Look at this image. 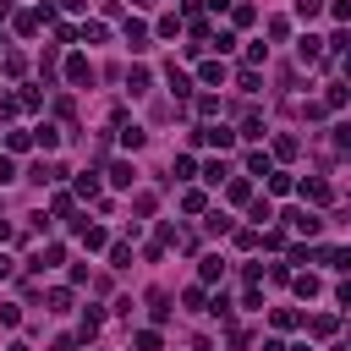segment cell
I'll return each instance as SVG.
<instances>
[{"label":"cell","mask_w":351,"mask_h":351,"mask_svg":"<svg viewBox=\"0 0 351 351\" xmlns=\"http://www.w3.org/2000/svg\"><path fill=\"white\" fill-rule=\"evenodd\" d=\"M66 82H77V88L93 82V60H88V55H71V60H66Z\"/></svg>","instance_id":"1"},{"label":"cell","mask_w":351,"mask_h":351,"mask_svg":"<svg viewBox=\"0 0 351 351\" xmlns=\"http://www.w3.org/2000/svg\"><path fill=\"white\" fill-rule=\"evenodd\" d=\"M77 236H82V247H88V252H99V247H110V236H104L99 225H88V219H77Z\"/></svg>","instance_id":"2"},{"label":"cell","mask_w":351,"mask_h":351,"mask_svg":"<svg viewBox=\"0 0 351 351\" xmlns=\"http://www.w3.org/2000/svg\"><path fill=\"white\" fill-rule=\"evenodd\" d=\"M197 280H203V285H214V280H225V258H214V252H208V258L197 263Z\"/></svg>","instance_id":"3"},{"label":"cell","mask_w":351,"mask_h":351,"mask_svg":"<svg viewBox=\"0 0 351 351\" xmlns=\"http://www.w3.org/2000/svg\"><path fill=\"white\" fill-rule=\"evenodd\" d=\"M285 219H291L302 236H318V230H324V219H318V214H285Z\"/></svg>","instance_id":"4"},{"label":"cell","mask_w":351,"mask_h":351,"mask_svg":"<svg viewBox=\"0 0 351 351\" xmlns=\"http://www.w3.org/2000/svg\"><path fill=\"white\" fill-rule=\"evenodd\" d=\"M44 302H49V313H71V291H66V285H49Z\"/></svg>","instance_id":"5"},{"label":"cell","mask_w":351,"mask_h":351,"mask_svg":"<svg viewBox=\"0 0 351 351\" xmlns=\"http://www.w3.org/2000/svg\"><path fill=\"white\" fill-rule=\"evenodd\" d=\"M148 313H154V324H165L170 318V296L165 291H148Z\"/></svg>","instance_id":"6"},{"label":"cell","mask_w":351,"mask_h":351,"mask_svg":"<svg viewBox=\"0 0 351 351\" xmlns=\"http://www.w3.org/2000/svg\"><path fill=\"white\" fill-rule=\"evenodd\" d=\"M269 170H274V159H269L263 148H258V154H247V176H269Z\"/></svg>","instance_id":"7"},{"label":"cell","mask_w":351,"mask_h":351,"mask_svg":"<svg viewBox=\"0 0 351 351\" xmlns=\"http://www.w3.org/2000/svg\"><path fill=\"white\" fill-rule=\"evenodd\" d=\"M110 181H115V186H132V181H137V170H132L126 159H115V165H110Z\"/></svg>","instance_id":"8"},{"label":"cell","mask_w":351,"mask_h":351,"mask_svg":"<svg viewBox=\"0 0 351 351\" xmlns=\"http://www.w3.org/2000/svg\"><path fill=\"white\" fill-rule=\"evenodd\" d=\"M99 324H104V313H99V307H82V340H93Z\"/></svg>","instance_id":"9"},{"label":"cell","mask_w":351,"mask_h":351,"mask_svg":"<svg viewBox=\"0 0 351 351\" xmlns=\"http://www.w3.org/2000/svg\"><path fill=\"white\" fill-rule=\"evenodd\" d=\"M241 137H263V115H258V110L241 115Z\"/></svg>","instance_id":"10"},{"label":"cell","mask_w":351,"mask_h":351,"mask_svg":"<svg viewBox=\"0 0 351 351\" xmlns=\"http://www.w3.org/2000/svg\"><path fill=\"white\" fill-rule=\"evenodd\" d=\"M302 197H313V203H329L335 192H329V181H307V186H302Z\"/></svg>","instance_id":"11"},{"label":"cell","mask_w":351,"mask_h":351,"mask_svg":"<svg viewBox=\"0 0 351 351\" xmlns=\"http://www.w3.org/2000/svg\"><path fill=\"white\" fill-rule=\"evenodd\" d=\"M126 44L143 49V44H148V27H143V22H126Z\"/></svg>","instance_id":"12"},{"label":"cell","mask_w":351,"mask_h":351,"mask_svg":"<svg viewBox=\"0 0 351 351\" xmlns=\"http://www.w3.org/2000/svg\"><path fill=\"white\" fill-rule=\"evenodd\" d=\"M170 88H176V99H186V93H192V77H186V71H176V66H170Z\"/></svg>","instance_id":"13"},{"label":"cell","mask_w":351,"mask_h":351,"mask_svg":"<svg viewBox=\"0 0 351 351\" xmlns=\"http://www.w3.org/2000/svg\"><path fill=\"white\" fill-rule=\"evenodd\" d=\"M110 263L126 269V263H132V247H126V241H110Z\"/></svg>","instance_id":"14"},{"label":"cell","mask_w":351,"mask_h":351,"mask_svg":"<svg viewBox=\"0 0 351 351\" xmlns=\"http://www.w3.org/2000/svg\"><path fill=\"white\" fill-rule=\"evenodd\" d=\"M296 296L313 302V296H318V280H313V274H296Z\"/></svg>","instance_id":"15"},{"label":"cell","mask_w":351,"mask_h":351,"mask_svg":"<svg viewBox=\"0 0 351 351\" xmlns=\"http://www.w3.org/2000/svg\"><path fill=\"white\" fill-rule=\"evenodd\" d=\"M126 88H132V93H143V88H148V66H132V77H126Z\"/></svg>","instance_id":"16"},{"label":"cell","mask_w":351,"mask_h":351,"mask_svg":"<svg viewBox=\"0 0 351 351\" xmlns=\"http://www.w3.org/2000/svg\"><path fill=\"white\" fill-rule=\"evenodd\" d=\"M143 137H148L143 126H121V143H126V148H143Z\"/></svg>","instance_id":"17"},{"label":"cell","mask_w":351,"mask_h":351,"mask_svg":"<svg viewBox=\"0 0 351 351\" xmlns=\"http://www.w3.org/2000/svg\"><path fill=\"white\" fill-rule=\"evenodd\" d=\"M203 181H208V186H219V181H225V165H219V159H208V165H203Z\"/></svg>","instance_id":"18"},{"label":"cell","mask_w":351,"mask_h":351,"mask_svg":"<svg viewBox=\"0 0 351 351\" xmlns=\"http://www.w3.org/2000/svg\"><path fill=\"white\" fill-rule=\"evenodd\" d=\"M269 192H274V197H285V192H291V176H280V170H269Z\"/></svg>","instance_id":"19"},{"label":"cell","mask_w":351,"mask_h":351,"mask_svg":"<svg viewBox=\"0 0 351 351\" xmlns=\"http://www.w3.org/2000/svg\"><path fill=\"white\" fill-rule=\"evenodd\" d=\"M0 324H5V329H16V324H22V307H11V302H0Z\"/></svg>","instance_id":"20"},{"label":"cell","mask_w":351,"mask_h":351,"mask_svg":"<svg viewBox=\"0 0 351 351\" xmlns=\"http://www.w3.org/2000/svg\"><path fill=\"white\" fill-rule=\"evenodd\" d=\"M318 11H324V0H296V16H302V22H313Z\"/></svg>","instance_id":"21"},{"label":"cell","mask_w":351,"mask_h":351,"mask_svg":"<svg viewBox=\"0 0 351 351\" xmlns=\"http://www.w3.org/2000/svg\"><path fill=\"white\" fill-rule=\"evenodd\" d=\"M77 38H82V44H99V38H104V22H88V27L77 33Z\"/></svg>","instance_id":"22"},{"label":"cell","mask_w":351,"mask_h":351,"mask_svg":"<svg viewBox=\"0 0 351 351\" xmlns=\"http://www.w3.org/2000/svg\"><path fill=\"white\" fill-rule=\"evenodd\" d=\"M296 60H318V38H302L296 44Z\"/></svg>","instance_id":"23"},{"label":"cell","mask_w":351,"mask_h":351,"mask_svg":"<svg viewBox=\"0 0 351 351\" xmlns=\"http://www.w3.org/2000/svg\"><path fill=\"white\" fill-rule=\"evenodd\" d=\"M203 82H208V88H214V82H225V66H219V60H208V66H203Z\"/></svg>","instance_id":"24"},{"label":"cell","mask_w":351,"mask_h":351,"mask_svg":"<svg viewBox=\"0 0 351 351\" xmlns=\"http://www.w3.org/2000/svg\"><path fill=\"white\" fill-rule=\"evenodd\" d=\"M274 159H296V137H280L274 143Z\"/></svg>","instance_id":"25"},{"label":"cell","mask_w":351,"mask_h":351,"mask_svg":"<svg viewBox=\"0 0 351 351\" xmlns=\"http://www.w3.org/2000/svg\"><path fill=\"white\" fill-rule=\"evenodd\" d=\"M181 208H186V214H203L208 203H203V192H186V197H181Z\"/></svg>","instance_id":"26"},{"label":"cell","mask_w":351,"mask_h":351,"mask_svg":"<svg viewBox=\"0 0 351 351\" xmlns=\"http://www.w3.org/2000/svg\"><path fill=\"white\" fill-rule=\"evenodd\" d=\"M137 351H159V335L154 329H137Z\"/></svg>","instance_id":"27"},{"label":"cell","mask_w":351,"mask_h":351,"mask_svg":"<svg viewBox=\"0 0 351 351\" xmlns=\"http://www.w3.org/2000/svg\"><path fill=\"white\" fill-rule=\"evenodd\" d=\"M5 181H16V165H11V159H0V186H5Z\"/></svg>","instance_id":"28"},{"label":"cell","mask_w":351,"mask_h":351,"mask_svg":"<svg viewBox=\"0 0 351 351\" xmlns=\"http://www.w3.org/2000/svg\"><path fill=\"white\" fill-rule=\"evenodd\" d=\"M208 5H214V11H230V5H236V0H208Z\"/></svg>","instance_id":"29"},{"label":"cell","mask_w":351,"mask_h":351,"mask_svg":"<svg viewBox=\"0 0 351 351\" xmlns=\"http://www.w3.org/2000/svg\"><path fill=\"white\" fill-rule=\"evenodd\" d=\"M60 5H66V11H82V5H88V0H60Z\"/></svg>","instance_id":"30"},{"label":"cell","mask_w":351,"mask_h":351,"mask_svg":"<svg viewBox=\"0 0 351 351\" xmlns=\"http://www.w3.org/2000/svg\"><path fill=\"white\" fill-rule=\"evenodd\" d=\"M5 274H11V258H5V252H0V280H5Z\"/></svg>","instance_id":"31"},{"label":"cell","mask_w":351,"mask_h":351,"mask_svg":"<svg viewBox=\"0 0 351 351\" xmlns=\"http://www.w3.org/2000/svg\"><path fill=\"white\" fill-rule=\"evenodd\" d=\"M11 351H33V346H22V340H16V346H11Z\"/></svg>","instance_id":"32"},{"label":"cell","mask_w":351,"mask_h":351,"mask_svg":"<svg viewBox=\"0 0 351 351\" xmlns=\"http://www.w3.org/2000/svg\"><path fill=\"white\" fill-rule=\"evenodd\" d=\"M137 5H148V0H137Z\"/></svg>","instance_id":"33"}]
</instances>
